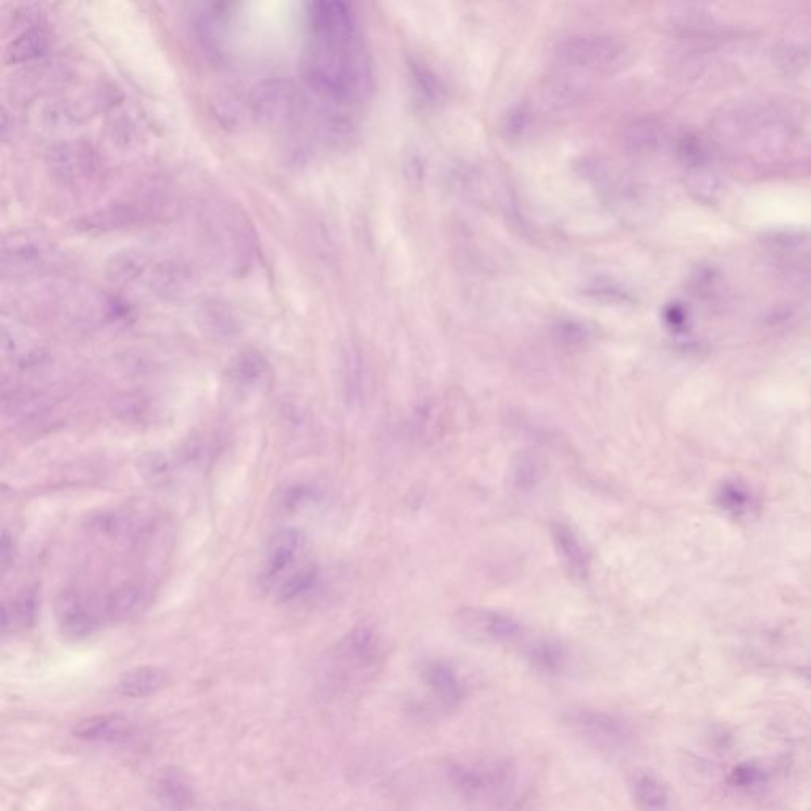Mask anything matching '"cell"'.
<instances>
[{
    "label": "cell",
    "instance_id": "obj_1",
    "mask_svg": "<svg viewBox=\"0 0 811 811\" xmlns=\"http://www.w3.org/2000/svg\"><path fill=\"white\" fill-rule=\"evenodd\" d=\"M303 73L309 86L333 102L362 100L371 88L370 65L352 45L316 40L306 51Z\"/></svg>",
    "mask_w": 811,
    "mask_h": 811
},
{
    "label": "cell",
    "instance_id": "obj_2",
    "mask_svg": "<svg viewBox=\"0 0 811 811\" xmlns=\"http://www.w3.org/2000/svg\"><path fill=\"white\" fill-rule=\"evenodd\" d=\"M450 778L461 797L476 811L503 808L515 788L514 764L503 758H490L476 764H463L450 770Z\"/></svg>",
    "mask_w": 811,
    "mask_h": 811
},
{
    "label": "cell",
    "instance_id": "obj_3",
    "mask_svg": "<svg viewBox=\"0 0 811 811\" xmlns=\"http://www.w3.org/2000/svg\"><path fill=\"white\" fill-rule=\"evenodd\" d=\"M623 48L604 35H575L558 43L555 56L561 64L577 69L606 72L620 64Z\"/></svg>",
    "mask_w": 811,
    "mask_h": 811
},
{
    "label": "cell",
    "instance_id": "obj_4",
    "mask_svg": "<svg viewBox=\"0 0 811 811\" xmlns=\"http://www.w3.org/2000/svg\"><path fill=\"white\" fill-rule=\"evenodd\" d=\"M566 723L580 739L604 751L625 750L633 737L625 721L598 710H572Z\"/></svg>",
    "mask_w": 811,
    "mask_h": 811
},
{
    "label": "cell",
    "instance_id": "obj_5",
    "mask_svg": "<svg viewBox=\"0 0 811 811\" xmlns=\"http://www.w3.org/2000/svg\"><path fill=\"white\" fill-rule=\"evenodd\" d=\"M455 623L466 636L495 644H514L525 636L523 626L514 618L479 607L461 609L455 615Z\"/></svg>",
    "mask_w": 811,
    "mask_h": 811
},
{
    "label": "cell",
    "instance_id": "obj_6",
    "mask_svg": "<svg viewBox=\"0 0 811 811\" xmlns=\"http://www.w3.org/2000/svg\"><path fill=\"white\" fill-rule=\"evenodd\" d=\"M306 536L295 528L279 531L271 537L263 555L259 571V585L262 590H270L282 582V577L289 571L301 555L305 553Z\"/></svg>",
    "mask_w": 811,
    "mask_h": 811
},
{
    "label": "cell",
    "instance_id": "obj_7",
    "mask_svg": "<svg viewBox=\"0 0 811 811\" xmlns=\"http://www.w3.org/2000/svg\"><path fill=\"white\" fill-rule=\"evenodd\" d=\"M298 111L294 84L284 80L265 81L252 96V113L267 127H286Z\"/></svg>",
    "mask_w": 811,
    "mask_h": 811
},
{
    "label": "cell",
    "instance_id": "obj_8",
    "mask_svg": "<svg viewBox=\"0 0 811 811\" xmlns=\"http://www.w3.org/2000/svg\"><path fill=\"white\" fill-rule=\"evenodd\" d=\"M271 374L268 358L256 349H246L230 360L225 379L233 395L241 400L267 389Z\"/></svg>",
    "mask_w": 811,
    "mask_h": 811
},
{
    "label": "cell",
    "instance_id": "obj_9",
    "mask_svg": "<svg viewBox=\"0 0 811 811\" xmlns=\"http://www.w3.org/2000/svg\"><path fill=\"white\" fill-rule=\"evenodd\" d=\"M309 23L316 40L333 45L354 43L355 23L351 8L341 2H316L309 7Z\"/></svg>",
    "mask_w": 811,
    "mask_h": 811
},
{
    "label": "cell",
    "instance_id": "obj_10",
    "mask_svg": "<svg viewBox=\"0 0 811 811\" xmlns=\"http://www.w3.org/2000/svg\"><path fill=\"white\" fill-rule=\"evenodd\" d=\"M56 620L62 636L70 640H83L96 633L100 625L99 614L83 594L67 591L56 601Z\"/></svg>",
    "mask_w": 811,
    "mask_h": 811
},
{
    "label": "cell",
    "instance_id": "obj_11",
    "mask_svg": "<svg viewBox=\"0 0 811 811\" xmlns=\"http://www.w3.org/2000/svg\"><path fill=\"white\" fill-rule=\"evenodd\" d=\"M149 289L160 300L181 301L194 289V278L184 263L164 260L151 271Z\"/></svg>",
    "mask_w": 811,
    "mask_h": 811
},
{
    "label": "cell",
    "instance_id": "obj_12",
    "mask_svg": "<svg viewBox=\"0 0 811 811\" xmlns=\"http://www.w3.org/2000/svg\"><path fill=\"white\" fill-rule=\"evenodd\" d=\"M197 324L205 335L218 341H230L241 333V322L237 314L222 301H203L198 306Z\"/></svg>",
    "mask_w": 811,
    "mask_h": 811
},
{
    "label": "cell",
    "instance_id": "obj_13",
    "mask_svg": "<svg viewBox=\"0 0 811 811\" xmlns=\"http://www.w3.org/2000/svg\"><path fill=\"white\" fill-rule=\"evenodd\" d=\"M423 680L427 683L433 701L444 710L457 709L463 701V686L447 664L433 661L423 671Z\"/></svg>",
    "mask_w": 811,
    "mask_h": 811
},
{
    "label": "cell",
    "instance_id": "obj_14",
    "mask_svg": "<svg viewBox=\"0 0 811 811\" xmlns=\"http://www.w3.org/2000/svg\"><path fill=\"white\" fill-rule=\"evenodd\" d=\"M151 604V591L143 583H127L116 588L107 601V614L113 620L129 621L145 614Z\"/></svg>",
    "mask_w": 811,
    "mask_h": 811
},
{
    "label": "cell",
    "instance_id": "obj_15",
    "mask_svg": "<svg viewBox=\"0 0 811 811\" xmlns=\"http://www.w3.org/2000/svg\"><path fill=\"white\" fill-rule=\"evenodd\" d=\"M553 544L564 566L575 577H587L590 569L588 553L571 526L555 522L552 525Z\"/></svg>",
    "mask_w": 811,
    "mask_h": 811
},
{
    "label": "cell",
    "instance_id": "obj_16",
    "mask_svg": "<svg viewBox=\"0 0 811 811\" xmlns=\"http://www.w3.org/2000/svg\"><path fill=\"white\" fill-rule=\"evenodd\" d=\"M629 789L634 802L642 811H664L669 804V792L663 781L653 773L636 770L629 777Z\"/></svg>",
    "mask_w": 811,
    "mask_h": 811
},
{
    "label": "cell",
    "instance_id": "obj_17",
    "mask_svg": "<svg viewBox=\"0 0 811 811\" xmlns=\"http://www.w3.org/2000/svg\"><path fill=\"white\" fill-rule=\"evenodd\" d=\"M168 683V675L159 667L143 666L127 671L116 683V693L126 697H146L159 693Z\"/></svg>",
    "mask_w": 811,
    "mask_h": 811
},
{
    "label": "cell",
    "instance_id": "obj_18",
    "mask_svg": "<svg viewBox=\"0 0 811 811\" xmlns=\"http://www.w3.org/2000/svg\"><path fill=\"white\" fill-rule=\"evenodd\" d=\"M48 159H50L51 170L65 179L88 175L89 170L94 167L91 151L80 145H70V143L54 146L53 149H50Z\"/></svg>",
    "mask_w": 811,
    "mask_h": 811
},
{
    "label": "cell",
    "instance_id": "obj_19",
    "mask_svg": "<svg viewBox=\"0 0 811 811\" xmlns=\"http://www.w3.org/2000/svg\"><path fill=\"white\" fill-rule=\"evenodd\" d=\"M148 267L145 254L135 249H122L110 257L107 262V278L116 286H127L140 278Z\"/></svg>",
    "mask_w": 811,
    "mask_h": 811
},
{
    "label": "cell",
    "instance_id": "obj_20",
    "mask_svg": "<svg viewBox=\"0 0 811 811\" xmlns=\"http://www.w3.org/2000/svg\"><path fill=\"white\" fill-rule=\"evenodd\" d=\"M39 591L34 587L24 588L16 594L12 606H4L2 609V626L5 631L8 628L26 629L34 625L35 618L39 614Z\"/></svg>",
    "mask_w": 811,
    "mask_h": 811
},
{
    "label": "cell",
    "instance_id": "obj_21",
    "mask_svg": "<svg viewBox=\"0 0 811 811\" xmlns=\"http://www.w3.org/2000/svg\"><path fill=\"white\" fill-rule=\"evenodd\" d=\"M127 724L129 721L119 715L92 716L89 720L81 721L73 729V734L89 742H115L126 734Z\"/></svg>",
    "mask_w": 811,
    "mask_h": 811
},
{
    "label": "cell",
    "instance_id": "obj_22",
    "mask_svg": "<svg viewBox=\"0 0 811 811\" xmlns=\"http://www.w3.org/2000/svg\"><path fill=\"white\" fill-rule=\"evenodd\" d=\"M51 251L45 241L32 238L29 235L18 238L13 237L10 243L5 244V263H12L13 267H37L42 265Z\"/></svg>",
    "mask_w": 811,
    "mask_h": 811
},
{
    "label": "cell",
    "instance_id": "obj_23",
    "mask_svg": "<svg viewBox=\"0 0 811 811\" xmlns=\"http://www.w3.org/2000/svg\"><path fill=\"white\" fill-rule=\"evenodd\" d=\"M319 488L306 480H294L279 490L276 507L282 515H297L316 504Z\"/></svg>",
    "mask_w": 811,
    "mask_h": 811
},
{
    "label": "cell",
    "instance_id": "obj_24",
    "mask_svg": "<svg viewBox=\"0 0 811 811\" xmlns=\"http://www.w3.org/2000/svg\"><path fill=\"white\" fill-rule=\"evenodd\" d=\"M48 35L42 29H27L18 35L5 51L7 64H24L42 58L48 50Z\"/></svg>",
    "mask_w": 811,
    "mask_h": 811
},
{
    "label": "cell",
    "instance_id": "obj_25",
    "mask_svg": "<svg viewBox=\"0 0 811 811\" xmlns=\"http://www.w3.org/2000/svg\"><path fill=\"white\" fill-rule=\"evenodd\" d=\"M141 221V214L137 208L130 205H113L97 213L91 214L88 218L89 230H99V232H111V230L126 229L137 225Z\"/></svg>",
    "mask_w": 811,
    "mask_h": 811
},
{
    "label": "cell",
    "instance_id": "obj_26",
    "mask_svg": "<svg viewBox=\"0 0 811 811\" xmlns=\"http://www.w3.org/2000/svg\"><path fill=\"white\" fill-rule=\"evenodd\" d=\"M4 409L5 414L12 419L26 422L46 414L50 409V401L42 393H12V396H5Z\"/></svg>",
    "mask_w": 811,
    "mask_h": 811
},
{
    "label": "cell",
    "instance_id": "obj_27",
    "mask_svg": "<svg viewBox=\"0 0 811 811\" xmlns=\"http://www.w3.org/2000/svg\"><path fill=\"white\" fill-rule=\"evenodd\" d=\"M319 580V568L314 564H306L298 568L294 574L287 575L286 579L282 580L276 591V601L279 604H289V602L297 601L301 596H305L308 591L313 590Z\"/></svg>",
    "mask_w": 811,
    "mask_h": 811
},
{
    "label": "cell",
    "instance_id": "obj_28",
    "mask_svg": "<svg viewBox=\"0 0 811 811\" xmlns=\"http://www.w3.org/2000/svg\"><path fill=\"white\" fill-rule=\"evenodd\" d=\"M156 788L157 797L172 810H184L191 805V788L176 770H165L157 780Z\"/></svg>",
    "mask_w": 811,
    "mask_h": 811
},
{
    "label": "cell",
    "instance_id": "obj_29",
    "mask_svg": "<svg viewBox=\"0 0 811 811\" xmlns=\"http://www.w3.org/2000/svg\"><path fill=\"white\" fill-rule=\"evenodd\" d=\"M716 503L720 504L724 511L739 517V515H747L751 511L753 496L745 485L740 484L737 480H728L718 488Z\"/></svg>",
    "mask_w": 811,
    "mask_h": 811
},
{
    "label": "cell",
    "instance_id": "obj_30",
    "mask_svg": "<svg viewBox=\"0 0 811 811\" xmlns=\"http://www.w3.org/2000/svg\"><path fill=\"white\" fill-rule=\"evenodd\" d=\"M526 652L537 667H541L542 671L550 672V674L560 672L566 664V653L552 640H534L528 645Z\"/></svg>",
    "mask_w": 811,
    "mask_h": 811
},
{
    "label": "cell",
    "instance_id": "obj_31",
    "mask_svg": "<svg viewBox=\"0 0 811 811\" xmlns=\"http://www.w3.org/2000/svg\"><path fill=\"white\" fill-rule=\"evenodd\" d=\"M343 387L347 403H360L363 398V366L354 351L346 352L343 362Z\"/></svg>",
    "mask_w": 811,
    "mask_h": 811
},
{
    "label": "cell",
    "instance_id": "obj_32",
    "mask_svg": "<svg viewBox=\"0 0 811 811\" xmlns=\"http://www.w3.org/2000/svg\"><path fill=\"white\" fill-rule=\"evenodd\" d=\"M764 780H766V772L754 762H742L739 766H735L728 777L729 786L737 789L753 788Z\"/></svg>",
    "mask_w": 811,
    "mask_h": 811
},
{
    "label": "cell",
    "instance_id": "obj_33",
    "mask_svg": "<svg viewBox=\"0 0 811 811\" xmlns=\"http://www.w3.org/2000/svg\"><path fill=\"white\" fill-rule=\"evenodd\" d=\"M141 473L151 484H165L170 477V463L167 458L160 454H148L141 458Z\"/></svg>",
    "mask_w": 811,
    "mask_h": 811
},
{
    "label": "cell",
    "instance_id": "obj_34",
    "mask_svg": "<svg viewBox=\"0 0 811 811\" xmlns=\"http://www.w3.org/2000/svg\"><path fill=\"white\" fill-rule=\"evenodd\" d=\"M15 552L16 545L12 534L8 533L7 530L2 531V537H0V568H2V572L7 571L12 566L13 560H15Z\"/></svg>",
    "mask_w": 811,
    "mask_h": 811
},
{
    "label": "cell",
    "instance_id": "obj_35",
    "mask_svg": "<svg viewBox=\"0 0 811 811\" xmlns=\"http://www.w3.org/2000/svg\"><path fill=\"white\" fill-rule=\"evenodd\" d=\"M807 677L810 678V682H811V671L808 672Z\"/></svg>",
    "mask_w": 811,
    "mask_h": 811
}]
</instances>
